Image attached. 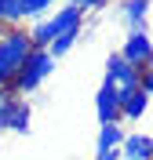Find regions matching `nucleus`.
Masks as SVG:
<instances>
[{"label": "nucleus", "instance_id": "obj_1", "mask_svg": "<svg viewBox=\"0 0 153 160\" xmlns=\"http://www.w3.org/2000/svg\"><path fill=\"white\" fill-rule=\"evenodd\" d=\"M29 51H33V40H29V33L22 26L0 29V88L15 84V77L22 73V66L29 58Z\"/></svg>", "mask_w": 153, "mask_h": 160}, {"label": "nucleus", "instance_id": "obj_2", "mask_svg": "<svg viewBox=\"0 0 153 160\" xmlns=\"http://www.w3.org/2000/svg\"><path fill=\"white\" fill-rule=\"evenodd\" d=\"M69 29H84V15L77 8H73V4H62V8H55L48 15V18H37L29 26V40H33V48H44L48 51V44L55 37H62V33H69Z\"/></svg>", "mask_w": 153, "mask_h": 160}, {"label": "nucleus", "instance_id": "obj_3", "mask_svg": "<svg viewBox=\"0 0 153 160\" xmlns=\"http://www.w3.org/2000/svg\"><path fill=\"white\" fill-rule=\"evenodd\" d=\"M51 73H55V58H51L44 48H33L29 58H26V66H22V73L15 77V84H11L8 91H11V95H18V98H22V95H33Z\"/></svg>", "mask_w": 153, "mask_h": 160}, {"label": "nucleus", "instance_id": "obj_4", "mask_svg": "<svg viewBox=\"0 0 153 160\" xmlns=\"http://www.w3.org/2000/svg\"><path fill=\"white\" fill-rule=\"evenodd\" d=\"M102 84L110 91H117V98H124V95H131V91H139V69L135 66H128V62L113 51L110 58H106V73H102Z\"/></svg>", "mask_w": 153, "mask_h": 160}, {"label": "nucleus", "instance_id": "obj_5", "mask_svg": "<svg viewBox=\"0 0 153 160\" xmlns=\"http://www.w3.org/2000/svg\"><path fill=\"white\" fill-rule=\"evenodd\" d=\"M128 66H135V69L142 73L146 66H153V37L146 29H131L128 37H124V44H120V51H117Z\"/></svg>", "mask_w": 153, "mask_h": 160}, {"label": "nucleus", "instance_id": "obj_6", "mask_svg": "<svg viewBox=\"0 0 153 160\" xmlns=\"http://www.w3.org/2000/svg\"><path fill=\"white\" fill-rule=\"evenodd\" d=\"M120 160H153V142L142 131H128L120 142Z\"/></svg>", "mask_w": 153, "mask_h": 160}, {"label": "nucleus", "instance_id": "obj_7", "mask_svg": "<svg viewBox=\"0 0 153 160\" xmlns=\"http://www.w3.org/2000/svg\"><path fill=\"white\" fill-rule=\"evenodd\" d=\"M95 117H99V124H120V98H117V91H110L106 84H102L99 95H95Z\"/></svg>", "mask_w": 153, "mask_h": 160}, {"label": "nucleus", "instance_id": "obj_8", "mask_svg": "<svg viewBox=\"0 0 153 160\" xmlns=\"http://www.w3.org/2000/svg\"><path fill=\"white\" fill-rule=\"evenodd\" d=\"M150 8H153V0H120V18L128 26V33L131 29H146Z\"/></svg>", "mask_w": 153, "mask_h": 160}, {"label": "nucleus", "instance_id": "obj_9", "mask_svg": "<svg viewBox=\"0 0 153 160\" xmlns=\"http://www.w3.org/2000/svg\"><path fill=\"white\" fill-rule=\"evenodd\" d=\"M29 120H33V106L15 95L11 106H8V131H15V135H29Z\"/></svg>", "mask_w": 153, "mask_h": 160}, {"label": "nucleus", "instance_id": "obj_10", "mask_svg": "<svg viewBox=\"0 0 153 160\" xmlns=\"http://www.w3.org/2000/svg\"><path fill=\"white\" fill-rule=\"evenodd\" d=\"M146 109H150V98H146L142 91L124 95V98H120V124H124V120H131V124H135V120H142Z\"/></svg>", "mask_w": 153, "mask_h": 160}, {"label": "nucleus", "instance_id": "obj_11", "mask_svg": "<svg viewBox=\"0 0 153 160\" xmlns=\"http://www.w3.org/2000/svg\"><path fill=\"white\" fill-rule=\"evenodd\" d=\"M128 131L120 124H102L99 128V138H95V153H106V149H120V142Z\"/></svg>", "mask_w": 153, "mask_h": 160}, {"label": "nucleus", "instance_id": "obj_12", "mask_svg": "<svg viewBox=\"0 0 153 160\" xmlns=\"http://www.w3.org/2000/svg\"><path fill=\"white\" fill-rule=\"evenodd\" d=\"M59 0H18V15L22 22H37V18H48L51 11H55Z\"/></svg>", "mask_w": 153, "mask_h": 160}, {"label": "nucleus", "instance_id": "obj_13", "mask_svg": "<svg viewBox=\"0 0 153 160\" xmlns=\"http://www.w3.org/2000/svg\"><path fill=\"white\" fill-rule=\"evenodd\" d=\"M77 40H80V29H69V33H62V37H55V40L48 44V55H51L55 62H59L62 55H69V51L77 48Z\"/></svg>", "mask_w": 153, "mask_h": 160}, {"label": "nucleus", "instance_id": "obj_14", "mask_svg": "<svg viewBox=\"0 0 153 160\" xmlns=\"http://www.w3.org/2000/svg\"><path fill=\"white\" fill-rule=\"evenodd\" d=\"M15 26H22L18 0H0V29H15Z\"/></svg>", "mask_w": 153, "mask_h": 160}, {"label": "nucleus", "instance_id": "obj_15", "mask_svg": "<svg viewBox=\"0 0 153 160\" xmlns=\"http://www.w3.org/2000/svg\"><path fill=\"white\" fill-rule=\"evenodd\" d=\"M66 4H73L80 15H95V11H106V8H110V0H66Z\"/></svg>", "mask_w": 153, "mask_h": 160}, {"label": "nucleus", "instance_id": "obj_16", "mask_svg": "<svg viewBox=\"0 0 153 160\" xmlns=\"http://www.w3.org/2000/svg\"><path fill=\"white\" fill-rule=\"evenodd\" d=\"M11 98H15V95H11L8 88H0V135L8 131V106H11Z\"/></svg>", "mask_w": 153, "mask_h": 160}, {"label": "nucleus", "instance_id": "obj_17", "mask_svg": "<svg viewBox=\"0 0 153 160\" xmlns=\"http://www.w3.org/2000/svg\"><path fill=\"white\" fill-rule=\"evenodd\" d=\"M139 91H142L146 98H153V66H146V69L139 73Z\"/></svg>", "mask_w": 153, "mask_h": 160}, {"label": "nucleus", "instance_id": "obj_18", "mask_svg": "<svg viewBox=\"0 0 153 160\" xmlns=\"http://www.w3.org/2000/svg\"><path fill=\"white\" fill-rule=\"evenodd\" d=\"M95 160H120V149H106V153H95Z\"/></svg>", "mask_w": 153, "mask_h": 160}, {"label": "nucleus", "instance_id": "obj_19", "mask_svg": "<svg viewBox=\"0 0 153 160\" xmlns=\"http://www.w3.org/2000/svg\"><path fill=\"white\" fill-rule=\"evenodd\" d=\"M150 142H153V135H150Z\"/></svg>", "mask_w": 153, "mask_h": 160}]
</instances>
